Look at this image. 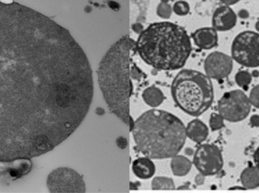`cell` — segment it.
<instances>
[{"label":"cell","instance_id":"cell-1","mask_svg":"<svg viewBox=\"0 0 259 193\" xmlns=\"http://www.w3.org/2000/svg\"><path fill=\"white\" fill-rule=\"evenodd\" d=\"M93 97L91 65L70 32L0 1V162L54 150L83 122Z\"/></svg>","mask_w":259,"mask_h":193},{"label":"cell","instance_id":"cell-2","mask_svg":"<svg viewBox=\"0 0 259 193\" xmlns=\"http://www.w3.org/2000/svg\"><path fill=\"white\" fill-rule=\"evenodd\" d=\"M137 52L136 42L123 36L108 50L99 65L98 83L111 112L130 127L134 121L130 111L133 93V57Z\"/></svg>","mask_w":259,"mask_h":193},{"label":"cell","instance_id":"cell-3","mask_svg":"<svg viewBox=\"0 0 259 193\" xmlns=\"http://www.w3.org/2000/svg\"><path fill=\"white\" fill-rule=\"evenodd\" d=\"M136 148L149 159L174 157L184 147L186 127L174 114L151 109L134 121L132 129Z\"/></svg>","mask_w":259,"mask_h":193},{"label":"cell","instance_id":"cell-4","mask_svg":"<svg viewBox=\"0 0 259 193\" xmlns=\"http://www.w3.org/2000/svg\"><path fill=\"white\" fill-rule=\"evenodd\" d=\"M136 50L143 61L159 71H176L187 63L192 51L185 29L170 22L150 24L141 31Z\"/></svg>","mask_w":259,"mask_h":193},{"label":"cell","instance_id":"cell-5","mask_svg":"<svg viewBox=\"0 0 259 193\" xmlns=\"http://www.w3.org/2000/svg\"><path fill=\"white\" fill-rule=\"evenodd\" d=\"M171 95L184 112L199 116L212 104L214 88L211 79L205 74L194 70H183L172 82Z\"/></svg>","mask_w":259,"mask_h":193},{"label":"cell","instance_id":"cell-6","mask_svg":"<svg viewBox=\"0 0 259 193\" xmlns=\"http://www.w3.org/2000/svg\"><path fill=\"white\" fill-rule=\"evenodd\" d=\"M231 57L245 68H259V33L246 30L237 34L231 45Z\"/></svg>","mask_w":259,"mask_h":193},{"label":"cell","instance_id":"cell-7","mask_svg":"<svg viewBox=\"0 0 259 193\" xmlns=\"http://www.w3.org/2000/svg\"><path fill=\"white\" fill-rule=\"evenodd\" d=\"M249 96L240 89L229 91L224 94L218 103L219 113L225 121L240 122L247 118L251 112Z\"/></svg>","mask_w":259,"mask_h":193},{"label":"cell","instance_id":"cell-8","mask_svg":"<svg viewBox=\"0 0 259 193\" xmlns=\"http://www.w3.org/2000/svg\"><path fill=\"white\" fill-rule=\"evenodd\" d=\"M47 184L50 192H86L83 177L72 168L67 167L53 170L47 177Z\"/></svg>","mask_w":259,"mask_h":193},{"label":"cell","instance_id":"cell-9","mask_svg":"<svg viewBox=\"0 0 259 193\" xmlns=\"http://www.w3.org/2000/svg\"><path fill=\"white\" fill-rule=\"evenodd\" d=\"M193 164L204 176L219 174L224 166L223 155L217 146L204 144L196 149L193 156Z\"/></svg>","mask_w":259,"mask_h":193},{"label":"cell","instance_id":"cell-10","mask_svg":"<svg viewBox=\"0 0 259 193\" xmlns=\"http://www.w3.org/2000/svg\"><path fill=\"white\" fill-rule=\"evenodd\" d=\"M234 68L231 56L222 51L210 53L204 62L205 75L211 80H222L231 75Z\"/></svg>","mask_w":259,"mask_h":193},{"label":"cell","instance_id":"cell-11","mask_svg":"<svg viewBox=\"0 0 259 193\" xmlns=\"http://www.w3.org/2000/svg\"><path fill=\"white\" fill-rule=\"evenodd\" d=\"M237 13L231 6H219L214 10L211 19L212 27L218 32H227L232 30L237 24Z\"/></svg>","mask_w":259,"mask_h":193},{"label":"cell","instance_id":"cell-12","mask_svg":"<svg viewBox=\"0 0 259 193\" xmlns=\"http://www.w3.org/2000/svg\"><path fill=\"white\" fill-rule=\"evenodd\" d=\"M193 42L201 49L210 50L219 43L218 31L211 27H202L192 34Z\"/></svg>","mask_w":259,"mask_h":193},{"label":"cell","instance_id":"cell-13","mask_svg":"<svg viewBox=\"0 0 259 193\" xmlns=\"http://www.w3.org/2000/svg\"><path fill=\"white\" fill-rule=\"evenodd\" d=\"M187 136L196 144H202L208 138L209 131L206 124L196 118L192 120L186 127Z\"/></svg>","mask_w":259,"mask_h":193},{"label":"cell","instance_id":"cell-14","mask_svg":"<svg viewBox=\"0 0 259 193\" xmlns=\"http://www.w3.org/2000/svg\"><path fill=\"white\" fill-rule=\"evenodd\" d=\"M30 159H20L12 162H0V171H7L11 176L19 177L27 174L31 169Z\"/></svg>","mask_w":259,"mask_h":193},{"label":"cell","instance_id":"cell-15","mask_svg":"<svg viewBox=\"0 0 259 193\" xmlns=\"http://www.w3.org/2000/svg\"><path fill=\"white\" fill-rule=\"evenodd\" d=\"M132 169L138 178L147 180L155 174V165L149 158H139L133 162Z\"/></svg>","mask_w":259,"mask_h":193},{"label":"cell","instance_id":"cell-16","mask_svg":"<svg viewBox=\"0 0 259 193\" xmlns=\"http://www.w3.org/2000/svg\"><path fill=\"white\" fill-rule=\"evenodd\" d=\"M240 181L245 189H253L259 187V169L256 166L245 168L240 174Z\"/></svg>","mask_w":259,"mask_h":193},{"label":"cell","instance_id":"cell-17","mask_svg":"<svg viewBox=\"0 0 259 193\" xmlns=\"http://www.w3.org/2000/svg\"><path fill=\"white\" fill-rule=\"evenodd\" d=\"M170 168L174 175L184 177L187 175L192 168V162L188 158L184 156H176L172 157Z\"/></svg>","mask_w":259,"mask_h":193},{"label":"cell","instance_id":"cell-18","mask_svg":"<svg viewBox=\"0 0 259 193\" xmlns=\"http://www.w3.org/2000/svg\"><path fill=\"white\" fill-rule=\"evenodd\" d=\"M142 96L145 103L151 107H158L164 101L162 92L155 86H150L145 89Z\"/></svg>","mask_w":259,"mask_h":193},{"label":"cell","instance_id":"cell-19","mask_svg":"<svg viewBox=\"0 0 259 193\" xmlns=\"http://www.w3.org/2000/svg\"><path fill=\"white\" fill-rule=\"evenodd\" d=\"M152 189L154 190H173L175 184L171 178L165 177H156L152 180Z\"/></svg>","mask_w":259,"mask_h":193},{"label":"cell","instance_id":"cell-20","mask_svg":"<svg viewBox=\"0 0 259 193\" xmlns=\"http://www.w3.org/2000/svg\"><path fill=\"white\" fill-rule=\"evenodd\" d=\"M252 74L247 71H240L235 75V82L237 86L242 89H246L252 83Z\"/></svg>","mask_w":259,"mask_h":193},{"label":"cell","instance_id":"cell-21","mask_svg":"<svg viewBox=\"0 0 259 193\" xmlns=\"http://www.w3.org/2000/svg\"><path fill=\"white\" fill-rule=\"evenodd\" d=\"M225 118L220 113L213 112L210 115L209 126L212 132L220 130L225 126Z\"/></svg>","mask_w":259,"mask_h":193},{"label":"cell","instance_id":"cell-22","mask_svg":"<svg viewBox=\"0 0 259 193\" xmlns=\"http://www.w3.org/2000/svg\"><path fill=\"white\" fill-rule=\"evenodd\" d=\"M173 12L176 14L177 15L179 16H185L188 15L190 11V5L187 2L184 1V0H180V1L176 2L174 4Z\"/></svg>","mask_w":259,"mask_h":193},{"label":"cell","instance_id":"cell-23","mask_svg":"<svg viewBox=\"0 0 259 193\" xmlns=\"http://www.w3.org/2000/svg\"><path fill=\"white\" fill-rule=\"evenodd\" d=\"M172 11L173 9L168 3L161 2L157 7L156 13L160 18L168 19L171 16Z\"/></svg>","mask_w":259,"mask_h":193},{"label":"cell","instance_id":"cell-24","mask_svg":"<svg viewBox=\"0 0 259 193\" xmlns=\"http://www.w3.org/2000/svg\"><path fill=\"white\" fill-rule=\"evenodd\" d=\"M251 105L259 109V84L254 86L249 95Z\"/></svg>","mask_w":259,"mask_h":193},{"label":"cell","instance_id":"cell-25","mask_svg":"<svg viewBox=\"0 0 259 193\" xmlns=\"http://www.w3.org/2000/svg\"><path fill=\"white\" fill-rule=\"evenodd\" d=\"M237 15L238 18L243 20L248 19L249 18V12L246 9H240Z\"/></svg>","mask_w":259,"mask_h":193},{"label":"cell","instance_id":"cell-26","mask_svg":"<svg viewBox=\"0 0 259 193\" xmlns=\"http://www.w3.org/2000/svg\"><path fill=\"white\" fill-rule=\"evenodd\" d=\"M250 124L252 127H259V115L258 114H255V115H252L251 116Z\"/></svg>","mask_w":259,"mask_h":193},{"label":"cell","instance_id":"cell-27","mask_svg":"<svg viewBox=\"0 0 259 193\" xmlns=\"http://www.w3.org/2000/svg\"><path fill=\"white\" fill-rule=\"evenodd\" d=\"M205 176L199 173V174H197L196 177H195V183H196V184L198 185V186H201V185L203 184L204 182H205Z\"/></svg>","mask_w":259,"mask_h":193},{"label":"cell","instance_id":"cell-28","mask_svg":"<svg viewBox=\"0 0 259 193\" xmlns=\"http://www.w3.org/2000/svg\"><path fill=\"white\" fill-rule=\"evenodd\" d=\"M221 3L225 6H231L240 3V0H219Z\"/></svg>","mask_w":259,"mask_h":193},{"label":"cell","instance_id":"cell-29","mask_svg":"<svg viewBox=\"0 0 259 193\" xmlns=\"http://www.w3.org/2000/svg\"><path fill=\"white\" fill-rule=\"evenodd\" d=\"M253 161L255 166L259 169V147L255 150L253 154Z\"/></svg>","mask_w":259,"mask_h":193},{"label":"cell","instance_id":"cell-30","mask_svg":"<svg viewBox=\"0 0 259 193\" xmlns=\"http://www.w3.org/2000/svg\"><path fill=\"white\" fill-rule=\"evenodd\" d=\"M252 77H259V71H254L252 74Z\"/></svg>","mask_w":259,"mask_h":193},{"label":"cell","instance_id":"cell-31","mask_svg":"<svg viewBox=\"0 0 259 193\" xmlns=\"http://www.w3.org/2000/svg\"><path fill=\"white\" fill-rule=\"evenodd\" d=\"M255 30H256V32L259 33V20L258 21H257L256 23H255Z\"/></svg>","mask_w":259,"mask_h":193},{"label":"cell","instance_id":"cell-32","mask_svg":"<svg viewBox=\"0 0 259 193\" xmlns=\"http://www.w3.org/2000/svg\"><path fill=\"white\" fill-rule=\"evenodd\" d=\"M231 189H246L244 187H240V186H234V187L231 188Z\"/></svg>","mask_w":259,"mask_h":193},{"label":"cell","instance_id":"cell-33","mask_svg":"<svg viewBox=\"0 0 259 193\" xmlns=\"http://www.w3.org/2000/svg\"><path fill=\"white\" fill-rule=\"evenodd\" d=\"M161 2H164V3H168L169 0H161Z\"/></svg>","mask_w":259,"mask_h":193}]
</instances>
